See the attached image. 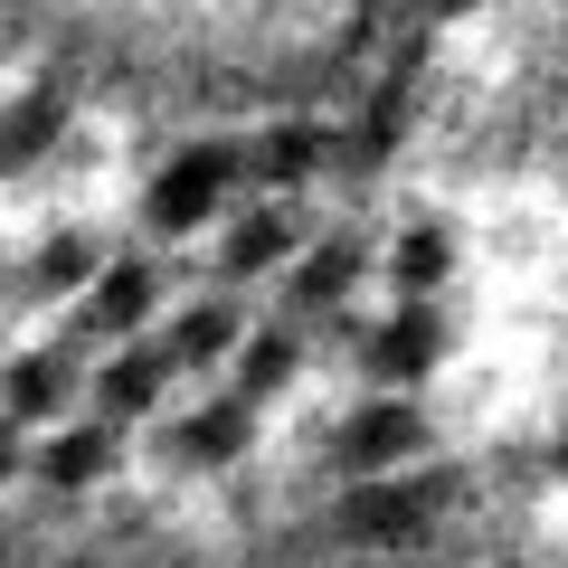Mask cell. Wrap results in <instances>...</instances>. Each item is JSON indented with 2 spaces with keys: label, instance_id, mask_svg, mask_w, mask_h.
<instances>
[{
  "label": "cell",
  "instance_id": "6da1fadb",
  "mask_svg": "<svg viewBox=\"0 0 568 568\" xmlns=\"http://www.w3.org/2000/svg\"><path fill=\"white\" fill-rule=\"evenodd\" d=\"M237 171H246V152L237 142H190L181 162H162V181H152V227L162 237H190V227H209L219 219V200L237 190Z\"/></svg>",
  "mask_w": 568,
  "mask_h": 568
},
{
  "label": "cell",
  "instance_id": "7a4b0ae2",
  "mask_svg": "<svg viewBox=\"0 0 568 568\" xmlns=\"http://www.w3.org/2000/svg\"><path fill=\"white\" fill-rule=\"evenodd\" d=\"M436 503H446V474H398V484L361 474V493L342 503V530L351 540H417L436 521Z\"/></svg>",
  "mask_w": 568,
  "mask_h": 568
},
{
  "label": "cell",
  "instance_id": "3957f363",
  "mask_svg": "<svg viewBox=\"0 0 568 568\" xmlns=\"http://www.w3.org/2000/svg\"><path fill=\"white\" fill-rule=\"evenodd\" d=\"M417 446H426V417L407 398H379V407H361V417L332 436V455H342V474L361 484V474H388V465H417Z\"/></svg>",
  "mask_w": 568,
  "mask_h": 568
},
{
  "label": "cell",
  "instance_id": "277c9868",
  "mask_svg": "<svg viewBox=\"0 0 568 568\" xmlns=\"http://www.w3.org/2000/svg\"><path fill=\"white\" fill-rule=\"evenodd\" d=\"M436 351H446V332L426 323L417 304L388 313L379 332H361V369H369V379H388V388H398V379H426V369H436Z\"/></svg>",
  "mask_w": 568,
  "mask_h": 568
},
{
  "label": "cell",
  "instance_id": "5b68a950",
  "mask_svg": "<svg viewBox=\"0 0 568 568\" xmlns=\"http://www.w3.org/2000/svg\"><path fill=\"white\" fill-rule=\"evenodd\" d=\"M246 436H256V398H219V407H190V417L171 426V455L209 474V465H237Z\"/></svg>",
  "mask_w": 568,
  "mask_h": 568
},
{
  "label": "cell",
  "instance_id": "8992f818",
  "mask_svg": "<svg viewBox=\"0 0 568 568\" xmlns=\"http://www.w3.org/2000/svg\"><path fill=\"white\" fill-rule=\"evenodd\" d=\"M142 313H152V265H142V256H114V265L95 275V294H85L77 332H85V342H114V332H142Z\"/></svg>",
  "mask_w": 568,
  "mask_h": 568
},
{
  "label": "cell",
  "instance_id": "52a82bcc",
  "mask_svg": "<svg viewBox=\"0 0 568 568\" xmlns=\"http://www.w3.org/2000/svg\"><path fill=\"white\" fill-rule=\"evenodd\" d=\"M104 474H114V417L104 426H67V436L39 446V484L48 493H85V484H104Z\"/></svg>",
  "mask_w": 568,
  "mask_h": 568
},
{
  "label": "cell",
  "instance_id": "ba28073f",
  "mask_svg": "<svg viewBox=\"0 0 568 568\" xmlns=\"http://www.w3.org/2000/svg\"><path fill=\"white\" fill-rule=\"evenodd\" d=\"M162 379H171V351H152V342H123L114 361L95 369V407H104V417H142V407L162 398Z\"/></svg>",
  "mask_w": 568,
  "mask_h": 568
},
{
  "label": "cell",
  "instance_id": "9c48e42d",
  "mask_svg": "<svg viewBox=\"0 0 568 568\" xmlns=\"http://www.w3.org/2000/svg\"><path fill=\"white\" fill-rule=\"evenodd\" d=\"M227 275H265V265H284L294 256V209H246L237 227H227Z\"/></svg>",
  "mask_w": 568,
  "mask_h": 568
},
{
  "label": "cell",
  "instance_id": "30bf717a",
  "mask_svg": "<svg viewBox=\"0 0 568 568\" xmlns=\"http://www.w3.org/2000/svg\"><path fill=\"white\" fill-rule=\"evenodd\" d=\"M95 275H104V246L85 237V227H58V237L29 256V284H39V294H77V284H95Z\"/></svg>",
  "mask_w": 568,
  "mask_h": 568
},
{
  "label": "cell",
  "instance_id": "8fae6325",
  "mask_svg": "<svg viewBox=\"0 0 568 568\" xmlns=\"http://www.w3.org/2000/svg\"><path fill=\"white\" fill-rule=\"evenodd\" d=\"M351 284H361V246H351V237L342 246H313V256L294 265V313H332Z\"/></svg>",
  "mask_w": 568,
  "mask_h": 568
},
{
  "label": "cell",
  "instance_id": "7c38bea8",
  "mask_svg": "<svg viewBox=\"0 0 568 568\" xmlns=\"http://www.w3.org/2000/svg\"><path fill=\"white\" fill-rule=\"evenodd\" d=\"M0 388H10V407H20V417H58L67 388H77V369H67L58 351H39V361H10V369H0Z\"/></svg>",
  "mask_w": 568,
  "mask_h": 568
},
{
  "label": "cell",
  "instance_id": "4fadbf2b",
  "mask_svg": "<svg viewBox=\"0 0 568 568\" xmlns=\"http://www.w3.org/2000/svg\"><path fill=\"white\" fill-rule=\"evenodd\" d=\"M313 162H323V133H313V123H284V133H265L256 152H246V171H256V181H275V190H294Z\"/></svg>",
  "mask_w": 568,
  "mask_h": 568
},
{
  "label": "cell",
  "instance_id": "5bb4252c",
  "mask_svg": "<svg viewBox=\"0 0 568 568\" xmlns=\"http://www.w3.org/2000/svg\"><path fill=\"white\" fill-rule=\"evenodd\" d=\"M388 265H398L407 304H417L426 284H446V265H455V237H446V227H407V237H398V256H388Z\"/></svg>",
  "mask_w": 568,
  "mask_h": 568
},
{
  "label": "cell",
  "instance_id": "9a60e30c",
  "mask_svg": "<svg viewBox=\"0 0 568 568\" xmlns=\"http://www.w3.org/2000/svg\"><path fill=\"white\" fill-rule=\"evenodd\" d=\"M294 361H304V351H294V332H256V342H246V361H237V398H275V388L294 379Z\"/></svg>",
  "mask_w": 568,
  "mask_h": 568
},
{
  "label": "cell",
  "instance_id": "2e32d148",
  "mask_svg": "<svg viewBox=\"0 0 568 568\" xmlns=\"http://www.w3.org/2000/svg\"><path fill=\"white\" fill-rule=\"evenodd\" d=\"M219 351H237V313L227 304H190L171 323V361H219Z\"/></svg>",
  "mask_w": 568,
  "mask_h": 568
},
{
  "label": "cell",
  "instance_id": "e0dca14e",
  "mask_svg": "<svg viewBox=\"0 0 568 568\" xmlns=\"http://www.w3.org/2000/svg\"><path fill=\"white\" fill-rule=\"evenodd\" d=\"M48 133H58V95H39V104L10 114V152H29V142H48Z\"/></svg>",
  "mask_w": 568,
  "mask_h": 568
},
{
  "label": "cell",
  "instance_id": "ac0fdd59",
  "mask_svg": "<svg viewBox=\"0 0 568 568\" xmlns=\"http://www.w3.org/2000/svg\"><path fill=\"white\" fill-rule=\"evenodd\" d=\"M20 474V426H0V484Z\"/></svg>",
  "mask_w": 568,
  "mask_h": 568
},
{
  "label": "cell",
  "instance_id": "d6986e66",
  "mask_svg": "<svg viewBox=\"0 0 568 568\" xmlns=\"http://www.w3.org/2000/svg\"><path fill=\"white\" fill-rule=\"evenodd\" d=\"M426 10H436V20H455V10H474V0H426Z\"/></svg>",
  "mask_w": 568,
  "mask_h": 568
},
{
  "label": "cell",
  "instance_id": "ffe728a7",
  "mask_svg": "<svg viewBox=\"0 0 568 568\" xmlns=\"http://www.w3.org/2000/svg\"><path fill=\"white\" fill-rule=\"evenodd\" d=\"M549 465H559V474H568V436H559V455H549Z\"/></svg>",
  "mask_w": 568,
  "mask_h": 568
}]
</instances>
